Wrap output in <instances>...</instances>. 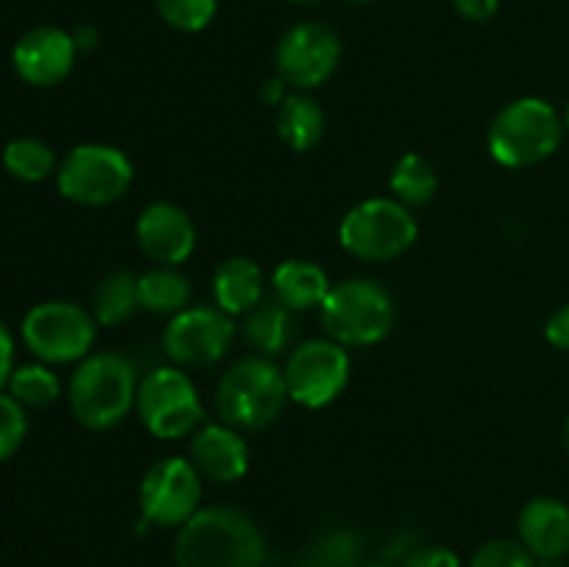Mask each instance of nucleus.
Returning <instances> with one entry per match:
<instances>
[{
    "instance_id": "1",
    "label": "nucleus",
    "mask_w": 569,
    "mask_h": 567,
    "mask_svg": "<svg viewBox=\"0 0 569 567\" xmlns=\"http://www.w3.org/2000/svg\"><path fill=\"white\" fill-rule=\"evenodd\" d=\"M172 559L176 567H264L267 543L253 517L214 504L178 528Z\"/></svg>"
},
{
    "instance_id": "2",
    "label": "nucleus",
    "mask_w": 569,
    "mask_h": 567,
    "mask_svg": "<svg viewBox=\"0 0 569 567\" xmlns=\"http://www.w3.org/2000/svg\"><path fill=\"white\" fill-rule=\"evenodd\" d=\"M137 367L117 350H98L78 361L67 384L70 411L89 431L120 426L137 406Z\"/></svg>"
},
{
    "instance_id": "3",
    "label": "nucleus",
    "mask_w": 569,
    "mask_h": 567,
    "mask_svg": "<svg viewBox=\"0 0 569 567\" xmlns=\"http://www.w3.org/2000/svg\"><path fill=\"white\" fill-rule=\"evenodd\" d=\"M287 378L270 356H242L222 372L214 406L222 422L239 431H261L272 426L287 406Z\"/></svg>"
},
{
    "instance_id": "4",
    "label": "nucleus",
    "mask_w": 569,
    "mask_h": 567,
    "mask_svg": "<svg viewBox=\"0 0 569 567\" xmlns=\"http://www.w3.org/2000/svg\"><path fill=\"white\" fill-rule=\"evenodd\" d=\"M565 117L542 98H517L495 115L487 148L500 167L522 170L550 159L565 139Z\"/></svg>"
},
{
    "instance_id": "5",
    "label": "nucleus",
    "mask_w": 569,
    "mask_h": 567,
    "mask_svg": "<svg viewBox=\"0 0 569 567\" xmlns=\"http://www.w3.org/2000/svg\"><path fill=\"white\" fill-rule=\"evenodd\" d=\"M320 322L333 342L345 348H370L389 337L395 326V300L372 278H345L333 284L320 306Z\"/></svg>"
},
{
    "instance_id": "6",
    "label": "nucleus",
    "mask_w": 569,
    "mask_h": 567,
    "mask_svg": "<svg viewBox=\"0 0 569 567\" xmlns=\"http://www.w3.org/2000/svg\"><path fill=\"white\" fill-rule=\"evenodd\" d=\"M415 215L395 198H367L339 222V242L353 259L387 265L417 242Z\"/></svg>"
},
{
    "instance_id": "7",
    "label": "nucleus",
    "mask_w": 569,
    "mask_h": 567,
    "mask_svg": "<svg viewBox=\"0 0 569 567\" xmlns=\"http://www.w3.org/2000/svg\"><path fill=\"white\" fill-rule=\"evenodd\" d=\"M22 342L44 365H72L92 354L98 320L72 300H44L22 317Z\"/></svg>"
},
{
    "instance_id": "8",
    "label": "nucleus",
    "mask_w": 569,
    "mask_h": 567,
    "mask_svg": "<svg viewBox=\"0 0 569 567\" xmlns=\"http://www.w3.org/2000/svg\"><path fill=\"white\" fill-rule=\"evenodd\" d=\"M56 183L67 200L98 209L117 203L131 189L133 165L114 145L83 142L61 159Z\"/></svg>"
},
{
    "instance_id": "9",
    "label": "nucleus",
    "mask_w": 569,
    "mask_h": 567,
    "mask_svg": "<svg viewBox=\"0 0 569 567\" xmlns=\"http://www.w3.org/2000/svg\"><path fill=\"white\" fill-rule=\"evenodd\" d=\"M137 415L142 426L159 439L192 437L206 420L194 381L181 367H156L139 381Z\"/></svg>"
},
{
    "instance_id": "10",
    "label": "nucleus",
    "mask_w": 569,
    "mask_h": 567,
    "mask_svg": "<svg viewBox=\"0 0 569 567\" xmlns=\"http://www.w3.org/2000/svg\"><path fill=\"white\" fill-rule=\"evenodd\" d=\"M192 461L167 456L144 470L139 484V511L144 526L181 528L200 511L203 484Z\"/></svg>"
},
{
    "instance_id": "11",
    "label": "nucleus",
    "mask_w": 569,
    "mask_h": 567,
    "mask_svg": "<svg viewBox=\"0 0 569 567\" xmlns=\"http://www.w3.org/2000/svg\"><path fill=\"white\" fill-rule=\"evenodd\" d=\"M237 322L220 306H187L161 331L167 359L181 370L211 367L231 350Z\"/></svg>"
},
{
    "instance_id": "12",
    "label": "nucleus",
    "mask_w": 569,
    "mask_h": 567,
    "mask_svg": "<svg viewBox=\"0 0 569 567\" xmlns=\"http://www.w3.org/2000/svg\"><path fill=\"white\" fill-rule=\"evenodd\" d=\"M289 400L306 409H322L345 392L350 381L348 348L328 339H309L289 350L283 365Z\"/></svg>"
},
{
    "instance_id": "13",
    "label": "nucleus",
    "mask_w": 569,
    "mask_h": 567,
    "mask_svg": "<svg viewBox=\"0 0 569 567\" xmlns=\"http://www.w3.org/2000/svg\"><path fill=\"white\" fill-rule=\"evenodd\" d=\"M342 61V42L337 31L322 22H298L276 48V76L295 92H311L337 72Z\"/></svg>"
},
{
    "instance_id": "14",
    "label": "nucleus",
    "mask_w": 569,
    "mask_h": 567,
    "mask_svg": "<svg viewBox=\"0 0 569 567\" xmlns=\"http://www.w3.org/2000/svg\"><path fill=\"white\" fill-rule=\"evenodd\" d=\"M78 59V44L70 31L56 26H39L22 33L11 50V64L14 72L37 89L59 87L64 78H70Z\"/></svg>"
},
{
    "instance_id": "15",
    "label": "nucleus",
    "mask_w": 569,
    "mask_h": 567,
    "mask_svg": "<svg viewBox=\"0 0 569 567\" xmlns=\"http://www.w3.org/2000/svg\"><path fill=\"white\" fill-rule=\"evenodd\" d=\"M137 242L153 265L178 267L194 253L198 231L187 209L170 200H153L137 217Z\"/></svg>"
},
{
    "instance_id": "16",
    "label": "nucleus",
    "mask_w": 569,
    "mask_h": 567,
    "mask_svg": "<svg viewBox=\"0 0 569 567\" xmlns=\"http://www.w3.org/2000/svg\"><path fill=\"white\" fill-rule=\"evenodd\" d=\"M189 439H192L189 442L192 465L203 478H211L217 484H233L248 476L250 448L239 428L222 420L203 422Z\"/></svg>"
},
{
    "instance_id": "17",
    "label": "nucleus",
    "mask_w": 569,
    "mask_h": 567,
    "mask_svg": "<svg viewBox=\"0 0 569 567\" xmlns=\"http://www.w3.org/2000/svg\"><path fill=\"white\" fill-rule=\"evenodd\" d=\"M517 534L537 559H561L569 554V506L550 495L528 500L517 517Z\"/></svg>"
},
{
    "instance_id": "18",
    "label": "nucleus",
    "mask_w": 569,
    "mask_h": 567,
    "mask_svg": "<svg viewBox=\"0 0 569 567\" xmlns=\"http://www.w3.org/2000/svg\"><path fill=\"white\" fill-rule=\"evenodd\" d=\"M211 292H214V306H220L226 315H248L264 298V272L248 256H228L217 265Z\"/></svg>"
},
{
    "instance_id": "19",
    "label": "nucleus",
    "mask_w": 569,
    "mask_h": 567,
    "mask_svg": "<svg viewBox=\"0 0 569 567\" xmlns=\"http://www.w3.org/2000/svg\"><path fill=\"white\" fill-rule=\"evenodd\" d=\"M331 287L333 284L328 281V272L309 259H287L272 272V295L283 306H289L295 315L320 309Z\"/></svg>"
},
{
    "instance_id": "20",
    "label": "nucleus",
    "mask_w": 569,
    "mask_h": 567,
    "mask_svg": "<svg viewBox=\"0 0 569 567\" xmlns=\"http://www.w3.org/2000/svg\"><path fill=\"white\" fill-rule=\"evenodd\" d=\"M242 334L250 348L259 350L261 356H278L289 348L295 337V311L283 306L276 295H264L261 304L244 315Z\"/></svg>"
},
{
    "instance_id": "21",
    "label": "nucleus",
    "mask_w": 569,
    "mask_h": 567,
    "mask_svg": "<svg viewBox=\"0 0 569 567\" xmlns=\"http://www.w3.org/2000/svg\"><path fill=\"white\" fill-rule=\"evenodd\" d=\"M278 137L295 153L317 148L326 133V111L309 92H289L276 115Z\"/></svg>"
},
{
    "instance_id": "22",
    "label": "nucleus",
    "mask_w": 569,
    "mask_h": 567,
    "mask_svg": "<svg viewBox=\"0 0 569 567\" xmlns=\"http://www.w3.org/2000/svg\"><path fill=\"white\" fill-rule=\"evenodd\" d=\"M139 309L150 315L172 317L183 311L192 300V284L178 267L156 265L137 278Z\"/></svg>"
},
{
    "instance_id": "23",
    "label": "nucleus",
    "mask_w": 569,
    "mask_h": 567,
    "mask_svg": "<svg viewBox=\"0 0 569 567\" xmlns=\"http://www.w3.org/2000/svg\"><path fill=\"white\" fill-rule=\"evenodd\" d=\"M137 272L117 270L98 284L92 298V315L98 326L114 328L131 320L139 311Z\"/></svg>"
},
{
    "instance_id": "24",
    "label": "nucleus",
    "mask_w": 569,
    "mask_h": 567,
    "mask_svg": "<svg viewBox=\"0 0 569 567\" xmlns=\"http://www.w3.org/2000/svg\"><path fill=\"white\" fill-rule=\"evenodd\" d=\"M389 189H392L395 200H400L409 209H417V206L431 203L439 189V176L426 156L409 150V153L395 161Z\"/></svg>"
},
{
    "instance_id": "25",
    "label": "nucleus",
    "mask_w": 569,
    "mask_h": 567,
    "mask_svg": "<svg viewBox=\"0 0 569 567\" xmlns=\"http://www.w3.org/2000/svg\"><path fill=\"white\" fill-rule=\"evenodd\" d=\"M3 167L11 178L26 183H39L59 170L56 165V153L48 142L37 137H17L6 142L3 148Z\"/></svg>"
},
{
    "instance_id": "26",
    "label": "nucleus",
    "mask_w": 569,
    "mask_h": 567,
    "mask_svg": "<svg viewBox=\"0 0 569 567\" xmlns=\"http://www.w3.org/2000/svg\"><path fill=\"white\" fill-rule=\"evenodd\" d=\"M365 537L353 528H333L306 548L300 567H361L365 565Z\"/></svg>"
},
{
    "instance_id": "27",
    "label": "nucleus",
    "mask_w": 569,
    "mask_h": 567,
    "mask_svg": "<svg viewBox=\"0 0 569 567\" xmlns=\"http://www.w3.org/2000/svg\"><path fill=\"white\" fill-rule=\"evenodd\" d=\"M9 395L14 400H20L26 409H44L53 400H59L61 395V381L53 370H50L44 361L37 365H20L14 367L9 378Z\"/></svg>"
},
{
    "instance_id": "28",
    "label": "nucleus",
    "mask_w": 569,
    "mask_h": 567,
    "mask_svg": "<svg viewBox=\"0 0 569 567\" xmlns=\"http://www.w3.org/2000/svg\"><path fill=\"white\" fill-rule=\"evenodd\" d=\"M220 0H156L159 17L181 33H198L211 26Z\"/></svg>"
},
{
    "instance_id": "29",
    "label": "nucleus",
    "mask_w": 569,
    "mask_h": 567,
    "mask_svg": "<svg viewBox=\"0 0 569 567\" xmlns=\"http://www.w3.org/2000/svg\"><path fill=\"white\" fill-rule=\"evenodd\" d=\"M470 567H537V556L520 539L498 537L483 543L472 554Z\"/></svg>"
},
{
    "instance_id": "30",
    "label": "nucleus",
    "mask_w": 569,
    "mask_h": 567,
    "mask_svg": "<svg viewBox=\"0 0 569 567\" xmlns=\"http://www.w3.org/2000/svg\"><path fill=\"white\" fill-rule=\"evenodd\" d=\"M28 437V415L20 400L0 392V465L22 448Z\"/></svg>"
},
{
    "instance_id": "31",
    "label": "nucleus",
    "mask_w": 569,
    "mask_h": 567,
    "mask_svg": "<svg viewBox=\"0 0 569 567\" xmlns=\"http://www.w3.org/2000/svg\"><path fill=\"white\" fill-rule=\"evenodd\" d=\"M400 567H461V559L445 545H417Z\"/></svg>"
},
{
    "instance_id": "32",
    "label": "nucleus",
    "mask_w": 569,
    "mask_h": 567,
    "mask_svg": "<svg viewBox=\"0 0 569 567\" xmlns=\"http://www.w3.org/2000/svg\"><path fill=\"white\" fill-rule=\"evenodd\" d=\"M456 14L470 22H487L498 14L500 0H453Z\"/></svg>"
},
{
    "instance_id": "33",
    "label": "nucleus",
    "mask_w": 569,
    "mask_h": 567,
    "mask_svg": "<svg viewBox=\"0 0 569 567\" xmlns=\"http://www.w3.org/2000/svg\"><path fill=\"white\" fill-rule=\"evenodd\" d=\"M545 339H548L553 348L559 350H569V304L556 309L550 315L548 326H545Z\"/></svg>"
},
{
    "instance_id": "34",
    "label": "nucleus",
    "mask_w": 569,
    "mask_h": 567,
    "mask_svg": "<svg viewBox=\"0 0 569 567\" xmlns=\"http://www.w3.org/2000/svg\"><path fill=\"white\" fill-rule=\"evenodd\" d=\"M11 372H14V339H11V331L0 317V392L9 387Z\"/></svg>"
},
{
    "instance_id": "35",
    "label": "nucleus",
    "mask_w": 569,
    "mask_h": 567,
    "mask_svg": "<svg viewBox=\"0 0 569 567\" xmlns=\"http://www.w3.org/2000/svg\"><path fill=\"white\" fill-rule=\"evenodd\" d=\"M287 83L281 81V78H272V81H267L264 83V89H261V98L267 100V103H272V106H281V100L287 98Z\"/></svg>"
},
{
    "instance_id": "36",
    "label": "nucleus",
    "mask_w": 569,
    "mask_h": 567,
    "mask_svg": "<svg viewBox=\"0 0 569 567\" xmlns=\"http://www.w3.org/2000/svg\"><path fill=\"white\" fill-rule=\"evenodd\" d=\"M72 39H76L78 50H92L94 44H98V31H94L92 26H78L76 31H72Z\"/></svg>"
},
{
    "instance_id": "37",
    "label": "nucleus",
    "mask_w": 569,
    "mask_h": 567,
    "mask_svg": "<svg viewBox=\"0 0 569 567\" xmlns=\"http://www.w3.org/2000/svg\"><path fill=\"white\" fill-rule=\"evenodd\" d=\"M361 567H395V565H392V561L383 559V561H365V565H361Z\"/></svg>"
},
{
    "instance_id": "38",
    "label": "nucleus",
    "mask_w": 569,
    "mask_h": 567,
    "mask_svg": "<svg viewBox=\"0 0 569 567\" xmlns=\"http://www.w3.org/2000/svg\"><path fill=\"white\" fill-rule=\"evenodd\" d=\"M565 445H567V454H569V417H567V422H565Z\"/></svg>"
},
{
    "instance_id": "39",
    "label": "nucleus",
    "mask_w": 569,
    "mask_h": 567,
    "mask_svg": "<svg viewBox=\"0 0 569 567\" xmlns=\"http://www.w3.org/2000/svg\"><path fill=\"white\" fill-rule=\"evenodd\" d=\"M289 3H300V6H306V3H317V0H289Z\"/></svg>"
},
{
    "instance_id": "40",
    "label": "nucleus",
    "mask_w": 569,
    "mask_h": 567,
    "mask_svg": "<svg viewBox=\"0 0 569 567\" xmlns=\"http://www.w3.org/2000/svg\"><path fill=\"white\" fill-rule=\"evenodd\" d=\"M565 128L569 131V103H567V109H565Z\"/></svg>"
},
{
    "instance_id": "41",
    "label": "nucleus",
    "mask_w": 569,
    "mask_h": 567,
    "mask_svg": "<svg viewBox=\"0 0 569 567\" xmlns=\"http://www.w3.org/2000/svg\"><path fill=\"white\" fill-rule=\"evenodd\" d=\"M348 3H372V0H348Z\"/></svg>"
}]
</instances>
